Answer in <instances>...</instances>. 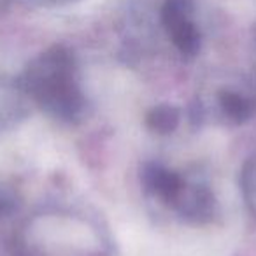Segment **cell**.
<instances>
[{
  "label": "cell",
  "mask_w": 256,
  "mask_h": 256,
  "mask_svg": "<svg viewBox=\"0 0 256 256\" xmlns=\"http://www.w3.org/2000/svg\"><path fill=\"white\" fill-rule=\"evenodd\" d=\"M18 86L28 102L60 123L76 124L86 116L88 98L78 62L65 46H51L37 54L23 70Z\"/></svg>",
  "instance_id": "obj_1"
},
{
  "label": "cell",
  "mask_w": 256,
  "mask_h": 256,
  "mask_svg": "<svg viewBox=\"0 0 256 256\" xmlns=\"http://www.w3.org/2000/svg\"><path fill=\"white\" fill-rule=\"evenodd\" d=\"M20 256H112L107 234L84 214L48 209L34 214L18 234Z\"/></svg>",
  "instance_id": "obj_2"
},
{
  "label": "cell",
  "mask_w": 256,
  "mask_h": 256,
  "mask_svg": "<svg viewBox=\"0 0 256 256\" xmlns=\"http://www.w3.org/2000/svg\"><path fill=\"white\" fill-rule=\"evenodd\" d=\"M256 116V92L248 82H226L210 93L198 96L193 106L195 123H212L223 126H242Z\"/></svg>",
  "instance_id": "obj_3"
},
{
  "label": "cell",
  "mask_w": 256,
  "mask_h": 256,
  "mask_svg": "<svg viewBox=\"0 0 256 256\" xmlns=\"http://www.w3.org/2000/svg\"><path fill=\"white\" fill-rule=\"evenodd\" d=\"M193 0H165L162 8V25L184 58H195L202 48V34L193 20Z\"/></svg>",
  "instance_id": "obj_4"
},
{
  "label": "cell",
  "mask_w": 256,
  "mask_h": 256,
  "mask_svg": "<svg viewBox=\"0 0 256 256\" xmlns=\"http://www.w3.org/2000/svg\"><path fill=\"white\" fill-rule=\"evenodd\" d=\"M172 212H176L184 223L202 226L218 216V200L212 188L204 179L186 174V182L176 202Z\"/></svg>",
  "instance_id": "obj_5"
},
{
  "label": "cell",
  "mask_w": 256,
  "mask_h": 256,
  "mask_svg": "<svg viewBox=\"0 0 256 256\" xmlns=\"http://www.w3.org/2000/svg\"><path fill=\"white\" fill-rule=\"evenodd\" d=\"M186 182V174L178 172L160 162H146L140 167V184L148 196L168 210L174 209Z\"/></svg>",
  "instance_id": "obj_6"
},
{
  "label": "cell",
  "mask_w": 256,
  "mask_h": 256,
  "mask_svg": "<svg viewBox=\"0 0 256 256\" xmlns=\"http://www.w3.org/2000/svg\"><path fill=\"white\" fill-rule=\"evenodd\" d=\"M146 128L156 136H170L181 124V110L170 104H158L146 112Z\"/></svg>",
  "instance_id": "obj_7"
},
{
  "label": "cell",
  "mask_w": 256,
  "mask_h": 256,
  "mask_svg": "<svg viewBox=\"0 0 256 256\" xmlns=\"http://www.w3.org/2000/svg\"><path fill=\"white\" fill-rule=\"evenodd\" d=\"M240 190L248 207L256 216V156L249 158L244 164V167H242Z\"/></svg>",
  "instance_id": "obj_8"
},
{
  "label": "cell",
  "mask_w": 256,
  "mask_h": 256,
  "mask_svg": "<svg viewBox=\"0 0 256 256\" xmlns=\"http://www.w3.org/2000/svg\"><path fill=\"white\" fill-rule=\"evenodd\" d=\"M20 198L12 188L0 184V218H8L18 210Z\"/></svg>",
  "instance_id": "obj_9"
},
{
  "label": "cell",
  "mask_w": 256,
  "mask_h": 256,
  "mask_svg": "<svg viewBox=\"0 0 256 256\" xmlns=\"http://www.w3.org/2000/svg\"><path fill=\"white\" fill-rule=\"evenodd\" d=\"M0 112H2V109H0ZM2 121H4V118H2V114H0V126H2Z\"/></svg>",
  "instance_id": "obj_10"
}]
</instances>
